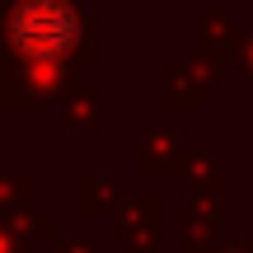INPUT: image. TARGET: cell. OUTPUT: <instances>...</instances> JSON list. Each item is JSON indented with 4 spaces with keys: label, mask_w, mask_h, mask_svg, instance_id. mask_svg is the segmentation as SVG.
Segmentation results:
<instances>
[{
    "label": "cell",
    "mask_w": 253,
    "mask_h": 253,
    "mask_svg": "<svg viewBox=\"0 0 253 253\" xmlns=\"http://www.w3.org/2000/svg\"><path fill=\"white\" fill-rule=\"evenodd\" d=\"M9 33L28 56H61L80 33V19L61 0H24L9 19Z\"/></svg>",
    "instance_id": "cell-1"
}]
</instances>
